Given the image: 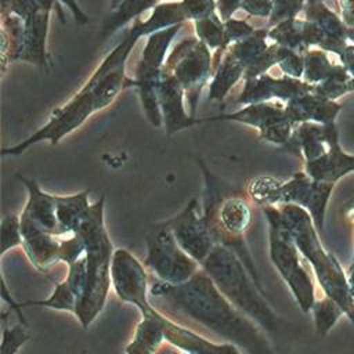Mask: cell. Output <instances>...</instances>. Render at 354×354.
I'll list each match as a JSON object with an SVG mask.
<instances>
[{
    "label": "cell",
    "instance_id": "7402d4cb",
    "mask_svg": "<svg viewBox=\"0 0 354 354\" xmlns=\"http://www.w3.org/2000/svg\"><path fill=\"white\" fill-rule=\"evenodd\" d=\"M124 66L126 64L106 72L100 77L90 76L88 82L79 90V93H91L97 111L104 109L116 98L122 88L130 86L131 79L126 77Z\"/></svg>",
    "mask_w": 354,
    "mask_h": 354
},
{
    "label": "cell",
    "instance_id": "b9f144b4",
    "mask_svg": "<svg viewBox=\"0 0 354 354\" xmlns=\"http://www.w3.org/2000/svg\"><path fill=\"white\" fill-rule=\"evenodd\" d=\"M242 0H218L217 1V10H218V15L221 17L223 21L231 18V15L241 8Z\"/></svg>",
    "mask_w": 354,
    "mask_h": 354
},
{
    "label": "cell",
    "instance_id": "7bdbcfd3",
    "mask_svg": "<svg viewBox=\"0 0 354 354\" xmlns=\"http://www.w3.org/2000/svg\"><path fill=\"white\" fill-rule=\"evenodd\" d=\"M347 279H348V286L351 290V296H354V261L351 263V266L347 270Z\"/></svg>",
    "mask_w": 354,
    "mask_h": 354
},
{
    "label": "cell",
    "instance_id": "74e56055",
    "mask_svg": "<svg viewBox=\"0 0 354 354\" xmlns=\"http://www.w3.org/2000/svg\"><path fill=\"white\" fill-rule=\"evenodd\" d=\"M224 28H225V40L227 46H231L239 40H243L249 37L256 29L248 24L246 21L235 19V18H228L224 21Z\"/></svg>",
    "mask_w": 354,
    "mask_h": 354
},
{
    "label": "cell",
    "instance_id": "3957f363",
    "mask_svg": "<svg viewBox=\"0 0 354 354\" xmlns=\"http://www.w3.org/2000/svg\"><path fill=\"white\" fill-rule=\"evenodd\" d=\"M203 170L205 192H203V217L216 245H223L234 250L246 266L248 271L264 290L260 275L245 242V235L252 225V206L249 199L239 194H227L224 184L198 160Z\"/></svg>",
    "mask_w": 354,
    "mask_h": 354
},
{
    "label": "cell",
    "instance_id": "277c9868",
    "mask_svg": "<svg viewBox=\"0 0 354 354\" xmlns=\"http://www.w3.org/2000/svg\"><path fill=\"white\" fill-rule=\"evenodd\" d=\"M285 225L292 234L301 256L310 263L325 296L333 299L354 324V299L348 286L347 274L337 259L319 241V232L310 213L297 205H279Z\"/></svg>",
    "mask_w": 354,
    "mask_h": 354
},
{
    "label": "cell",
    "instance_id": "ac0fdd59",
    "mask_svg": "<svg viewBox=\"0 0 354 354\" xmlns=\"http://www.w3.org/2000/svg\"><path fill=\"white\" fill-rule=\"evenodd\" d=\"M304 171L317 181L335 184L354 171V155H348L340 148L335 126L330 129L328 151L315 160L304 162Z\"/></svg>",
    "mask_w": 354,
    "mask_h": 354
},
{
    "label": "cell",
    "instance_id": "c3c4849f",
    "mask_svg": "<svg viewBox=\"0 0 354 354\" xmlns=\"http://www.w3.org/2000/svg\"><path fill=\"white\" fill-rule=\"evenodd\" d=\"M353 299H354V296H353Z\"/></svg>",
    "mask_w": 354,
    "mask_h": 354
},
{
    "label": "cell",
    "instance_id": "30bf717a",
    "mask_svg": "<svg viewBox=\"0 0 354 354\" xmlns=\"http://www.w3.org/2000/svg\"><path fill=\"white\" fill-rule=\"evenodd\" d=\"M94 112H97L91 93H76L62 106L57 108L48 122L24 141L1 149L3 156H15L25 152L33 144L48 141L51 145L58 144L65 136L80 127Z\"/></svg>",
    "mask_w": 354,
    "mask_h": 354
},
{
    "label": "cell",
    "instance_id": "e0dca14e",
    "mask_svg": "<svg viewBox=\"0 0 354 354\" xmlns=\"http://www.w3.org/2000/svg\"><path fill=\"white\" fill-rule=\"evenodd\" d=\"M21 231L22 249L35 268L46 272L55 263H59V246L62 236L48 234L22 217Z\"/></svg>",
    "mask_w": 354,
    "mask_h": 354
},
{
    "label": "cell",
    "instance_id": "f6af8a7d",
    "mask_svg": "<svg viewBox=\"0 0 354 354\" xmlns=\"http://www.w3.org/2000/svg\"><path fill=\"white\" fill-rule=\"evenodd\" d=\"M120 3L122 0H111V10H115Z\"/></svg>",
    "mask_w": 354,
    "mask_h": 354
},
{
    "label": "cell",
    "instance_id": "8d00e7d4",
    "mask_svg": "<svg viewBox=\"0 0 354 354\" xmlns=\"http://www.w3.org/2000/svg\"><path fill=\"white\" fill-rule=\"evenodd\" d=\"M187 19L196 21L216 12L217 3L214 0H181Z\"/></svg>",
    "mask_w": 354,
    "mask_h": 354
},
{
    "label": "cell",
    "instance_id": "7a4b0ae2",
    "mask_svg": "<svg viewBox=\"0 0 354 354\" xmlns=\"http://www.w3.org/2000/svg\"><path fill=\"white\" fill-rule=\"evenodd\" d=\"M105 198L93 203L76 234L86 245V288L76 304L75 315L83 328H88L104 310L112 286L111 266L113 245L105 227Z\"/></svg>",
    "mask_w": 354,
    "mask_h": 354
},
{
    "label": "cell",
    "instance_id": "4fadbf2b",
    "mask_svg": "<svg viewBox=\"0 0 354 354\" xmlns=\"http://www.w3.org/2000/svg\"><path fill=\"white\" fill-rule=\"evenodd\" d=\"M115 295L134 307L149 297V282L144 263L126 249H115L111 266Z\"/></svg>",
    "mask_w": 354,
    "mask_h": 354
},
{
    "label": "cell",
    "instance_id": "d6a6232c",
    "mask_svg": "<svg viewBox=\"0 0 354 354\" xmlns=\"http://www.w3.org/2000/svg\"><path fill=\"white\" fill-rule=\"evenodd\" d=\"M25 326H26L25 324H17L14 326H10L7 324L6 314H3L0 354H17L18 353V350L30 339Z\"/></svg>",
    "mask_w": 354,
    "mask_h": 354
},
{
    "label": "cell",
    "instance_id": "52a82bcc",
    "mask_svg": "<svg viewBox=\"0 0 354 354\" xmlns=\"http://www.w3.org/2000/svg\"><path fill=\"white\" fill-rule=\"evenodd\" d=\"M268 224V254L272 266L285 281L303 313H310L315 303V288L311 275L301 263L292 234L285 225L278 206H261Z\"/></svg>",
    "mask_w": 354,
    "mask_h": 354
},
{
    "label": "cell",
    "instance_id": "ab89813d",
    "mask_svg": "<svg viewBox=\"0 0 354 354\" xmlns=\"http://www.w3.org/2000/svg\"><path fill=\"white\" fill-rule=\"evenodd\" d=\"M54 3H55L57 12H58V15H59V18H61L62 21H64V17H62V10H61L59 4H64V6L72 12L75 21H76L79 25H86V24H88L87 15L82 11V8L79 7V4H77L76 0H54Z\"/></svg>",
    "mask_w": 354,
    "mask_h": 354
},
{
    "label": "cell",
    "instance_id": "60d3db41",
    "mask_svg": "<svg viewBox=\"0 0 354 354\" xmlns=\"http://www.w3.org/2000/svg\"><path fill=\"white\" fill-rule=\"evenodd\" d=\"M1 299L17 313V315H18V318H19V321L22 322V324H25L26 325V321H25V318H24V314H22V311H21V308H22V306H21V303H18L12 296H11V293L8 292V289H7V285H6V279H4V274L1 272Z\"/></svg>",
    "mask_w": 354,
    "mask_h": 354
},
{
    "label": "cell",
    "instance_id": "44dd1931",
    "mask_svg": "<svg viewBox=\"0 0 354 354\" xmlns=\"http://www.w3.org/2000/svg\"><path fill=\"white\" fill-rule=\"evenodd\" d=\"M53 7L54 6L41 4V7L29 19L25 21L22 44L18 51L17 59H24L41 68L47 65L48 55L46 51V40L50 12Z\"/></svg>",
    "mask_w": 354,
    "mask_h": 354
},
{
    "label": "cell",
    "instance_id": "9a60e30c",
    "mask_svg": "<svg viewBox=\"0 0 354 354\" xmlns=\"http://www.w3.org/2000/svg\"><path fill=\"white\" fill-rule=\"evenodd\" d=\"M158 97L163 118V126L167 134H173L196 124V119L185 112V91L183 86L176 79V76L165 68L158 82Z\"/></svg>",
    "mask_w": 354,
    "mask_h": 354
},
{
    "label": "cell",
    "instance_id": "f1b7e54d",
    "mask_svg": "<svg viewBox=\"0 0 354 354\" xmlns=\"http://www.w3.org/2000/svg\"><path fill=\"white\" fill-rule=\"evenodd\" d=\"M76 304H77V297L68 285V282L64 279L62 282H58L51 295L47 299L43 300H28L21 303L22 307H46L51 310H59V311H69L73 313L76 311Z\"/></svg>",
    "mask_w": 354,
    "mask_h": 354
},
{
    "label": "cell",
    "instance_id": "4dcf8cb0",
    "mask_svg": "<svg viewBox=\"0 0 354 354\" xmlns=\"http://www.w3.org/2000/svg\"><path fill=\"white\" fill-rule=\"evenodd\" d=\"M311 313L314 315V324L317 335L325 336L344 314L342 307L330 297L325 296L319 300H315Z\"/></svg>",
    "mask_w": 354,
    "mask_h": 354
},
{
    "label": "cell",
    "instance_id": "484cf974",
    "mask_svg": "<svg viewBox=\"0 0 354 354\" xmlns=\"http://www.w3.org/2000/svg\"><path fill=\"white\" fill-rule=\"evenodd\" d=\"M195 33L196 37L203 41L210 50H217L216 53V61L213 64V72L214 68L218 65L221 59V54L225 53L228 48L227 40H225V28L224 21L217 12H213L205 18L194 21Z\"/></svg>",
    "mask_w": 354,
    "mask_h": 354
},
{
    "label": "cell",
    "instance_id": "ba28073f",
    "mask_svg": "<svg viewBox=\"0 0 354 354\" xmlns=\"http://www.w3.org/2000/svg\"><path fill=\"white\" fill-rule=\"evenodd\" d=\"M147 256L144 266L156 279L180 285L189 281L202 267L176 241L171 230L163 223H155L145 232Z\"/></svg>",
    "mask_w": 354,
    "mask_h": 354
},
{
    "label": "cell",
    "instance_id": "d4e9b609",
    "mask_svg": "<svg viewBox=\"0 0 354 354\" xmlns=\"http://www.w3.org/2000/svg\"><path fill=\"white\" fill-rule=\"evenodd\" d=\"M213 73L214 76L210 84L209 98L213 101H223L232 86H235V83L243 77L245 66L225 50L223 59H220Z\"/></svg>",
    "mask_w": 354,
    "mask_h": 354
},
{
    "label": "cell",
    "instance_id": "7c38bea8",
    "mask_svg": "<svg viewBox=\"0 0 354 354\" xmlns=\"http://www.w3.org/2000/svg\"><path fill=\"white\" fill-rule=\"evenodd\" d=\"M198 203L196 198L191 199L178 214L163 220V223L171 230L178 245L202 264L216 246V242L203 214L198 212Z\"/></svg>",
    "mask_w": 354,
    "mask_h": 354
},
{
    "label": "cell",
    "instance_id": "ee69618b",
    "mask_svg": "<svg viewBox=\"0 0 354 354\" xmlns=\"http://www.w3.org/2000/svg\"><path fill=\"white\" fill-rule=\"evenodd\" d=\"M40 4H44V6H54L55 7V3L54 0H39Z\"/></svg>",
    "mask_w": 354,
    "mask_h": 354
},
{
    "label": "cell",
    "instance_id": "d6986e66",
    "mask_svg": "<svg viewBox=\"0 0 354 354\" xmlns=\"http://www.w3.org/2000/svg\"><path fill=\"white\" fill-rule=\"evenodd\" d=\"M181 26L183 24L148 35L145 47L142 48V54L138 61L136 79H134L136 82L158 80L160 77L166 64V58H167L166 55H167L170 43Z\"/></svg>",
    "mask_w": 354,
    "mask_h": 354
},
{
    "label": "cell",
    "instance_id": "8992f818",
    "mask_svg": "<svg viewBox=\"0 0 354 354\" xmlns=\"http://www.w3.org/2000/svg\"><path fill=\"white\" fill-rule=\"evenodd\" d=\"M335 185V183L317 181L306 171H297L286 181L268 176L254 177L248 183L246 192L250 201L259 206L290 203L306 209L318 232H321L324 230L326 206Z\"/></svg>",
    "mask_w": 354,
    "mask_h": 354
},
{
    "label": "cell",
    "instance_id": "ffe728a7",
    "mask_svg": "<svg viewBox=\"0 0 354 354\" xmlns=\"http://www.w3.org/2000/svg\"><path fill=\"white\" fill-rule=\"evenodd\" d=\"M141 313L133 339L126 346V354H155L160 344L166 340L165 330L158 319V308L151 303L149 297L136 306Z\"/></svg>",
    "mask_w": 354,
    "mask_h": 354
},
{
    "label": "cell",
    "instance_id": "2e32d148",
    "mask_svg": "<svg viewBox=\"0 0 354 354\" xmlns=\"http://www.w3.org/2000/svg\"><path fill=\"white\" fill-rule=\"evenodd\" d=\"M18 178L28 191V201L21 213V217L48 234L61 236L57 218L55 195L43 191L36 180L21 176Z\"/></svg>",
    "mask_w": 354,
    "mask_h": 354
},
{
    "label": "cell",
    "instance_id": "603a6c76",
    "mask_svg": "<svg viewBox=\"0 0 354 354\" xmlns=\"http://www.w3.org/2000/svg\"><path fill=\"white\" fill-rule=\"evenodd\" d=\"M55 202L61 236L76 234L83 217L91 206L88 202V191L73 195H55Z\"/></svg>",
    "mask_w": 354,
    "mask_h": 354
},
{
    "label": "cell",
    "instance_id": "f546056e",
    "mask_svg": "<svg viewBox=\"0 0 354 354\" xmlns=\"http://www.w3.org/2000/svg\"><path fill=\"white\" fill-rule=\"evenodd\" d=\"M274 98V79L266 73L245 79V86L238 97V102L243 105L267 102Z\"/></svg>",
    "mask_w": 354,
    "mask_h": 354
},
{
    "label": "cell",
    "instance_id": "1f68e13d",
    "mask_svg": "<svg viewBox=\"0 0 354 354\" xmlns=\"http://www.w3.org/2000/svg\"><path fill=\"white\" fill-rule=\"evenodd\" d=\"M22 246V231H21V216L6 214L0 223V256L17 248Z\"/></svg>",
    "mask_w": 354,
    "mask_h": 354
},
{
    "label": "cell",
    "instance_id": "6da1fadb",
    "mask_svg": "<svg viewBox=\"0 0 354 354\" xmlns=\"http://www.w3.org/2000/svg\"><path fill=\"white\" fill-rule=\"evenodd\" d=\"M151 303L165 314H176L213 332L248 354H275L264 330L241 313L201 268L189 281L149 285Z\"/></svg>",
    "mask_w": 354,
    "mask_h": 354
},
{
    "label": "cell",
    "instance_id": "bcb514c9",
    "mask_svg": "<svg viewBox=\"0 0 354 354\" xmlns=\"http://www.w3.org/2000/svg\"><path fill=\"white\" fill-rule=\"evenodd\" d=\"M174 354H192V353H187V351H177V353H174Z\"/></svg>",
    "mask_w": 354,
    "mask_h": 354
},
{
    "label": "cell",
    "instance_id": "5bb4252c",
    "mask_svg": "<svg viewBox=\"0 0 354 354\" xmlns=\"http://www.w3.org/2000/svg\"><path fill=\"white\" fill-rule=\"evenodd\" d=\"M158 319L165 330V339L176 348L192 354H242L241 348L228 342H213L198 332L185 328L158 310Z\"/></svg>",
    "mask_w": 354,
    "mask_h": 354
},
{
    "label": "cell",
    "instance_id": "cb8c5ba5",
    "mask_svg": "<svg viewBox=\"0 0 354 354\" xmlns=\"http://www.w3.org/2000/svg\"><path fill=\"white\" fill-rule=\"evenodd\" d=\"M184 21H187V15L183 10L181 1H165L158 3L152 8L151 15L145 21L137 18L133 26L138 30V33L142 37L153 32L184 24Z\"/></svg>",
    "mask_w": 354,
    "mask_h": 354
},
{
    "label": "cell",
    "instance_id": "7dc6e473",
    "mask_svg": "<svg viewBox=\"0 0 354 354\" xmlns=\"http://www.w3.org/2000/svg\"><path fill=\"white\" fill-rule=\"evenodd\" d=\"M353 261H354V253H353Z\"/></svg>",
    "mask_w": 354,
    "mask_h": 354
},
{
    "label": "cell",
    "instance_id": "e575fe53",
    "mask_svg": "<svg viewBox=\"0 0 354 354\" xmlns=\"http://www.w3.org/2000/svg\"><path fill=\"white\" fill-rule=\"evenodd\" d=\"M86 277H87V270H86V252H84V254L80 259H77L76 261L68 266V275L65 278V281L76 295L77 300L84 292Z\"/></svg>",
    "mask_w": 354,
    "mask_h": 354
},
{
    "label": "cell",
    "instance_id": "d590c367",
    "mask_svg": "<svg viewBox=\"0 0 354 354\" xmlns=\"http://www.w3.org/2000/svg\"><path fill=\"white\" fill-rule=\"evenodd\" d=\"M40 7L39 0H1V14H15L24 21L29 19Z\"/></svg>",
    "mask_w": 354,
    "mask_h": 354
},
{
    "label": "cell",
    "instance_id": "9c48e42d",
    "mask_svg": "<svg viewBox=\"0 0 354 354\" xmlns=\"http://www.w3.org/2000/svg\"><path fill=\"white\" fill-rule=\"evenodd\" d=\"M165 69L176 76L185 91L194 118L202 87L213 73L210 48L198 37H185L166 58Z\"/></svg>",
    "mask_w": 354,
    "mask_h": 354
},
{
    "label": "cell",
    "instance_id": "5b68a950",
    "mask_svg": "<svg viewBox=\"0 0 354 354\" xmlns=\"http://www.w3.org/2000/svg\"><path fill=\"white\" fill-rule=\"evenodd\" d=\"M201 267L218 290L264 332L274 333L278 329L279 318L266 300L264 290L259 288L234 250L216 245Z\"/></svg>",
    "mask_w": 354,
    "mask_h": 354
},
{
    "label": "cell",
    "instance_id": "4316f807",
    "mask_svg": "<svg viewBox=\"0 0 354 354\" xmlns=\"http://www.w3.org/2000/svg\"><path fill=\"white\" fill-rule=\"evenodd\" d=\"M158 3L159 0H122V3L112 10L113 12L105 19L101 32L102 36L106 37L127 25L130 21H136L144 11L153 8Z\"/></svg>",
    "mask_w": 354,
    "mask_h": 354
},
{
    "label": "cell",
    "instance_id": "836d02e7",
    "mask_svg": "<svg viewBox=\"0 0 354 354\" xmlns=\"http://www.w3.org/2000/svg\"><path fill=\"white\" fill-rule=\"evenodd\" d=\"M86 252V245L79 234L68 235V238H61L59 246V261L68 266L80 259Z\"/></svg>",
    "mask_w": 354,
    "mask_h": 354
},
{
    "label": "cell",
    "instance_id": "8fae6325",
    "mask_svg": "<svg viewBox=\"0 0 354 354\" xmlns=\"http://www.w3.org/2000/svg\"><path fill=\"white\" fill-rule=\"evenodd\" d=\"M217 120H232L256 127L261 140L278 145H286L295 131V123L289 119L285 108L271 101L245 105L242 109L232 113L196 119V124Z\"/></svg>",
    "mask_w": 354,
    "mask_h": 354
},
{
    "label": "cell",
    "instance_id": "f35d334b",
    "mask_svg": "<svg viewBox=\"0 0 354 354\" xmlns=\"http://www.w3.org/2000/svg\"><path fill=\"white\" fill-rule=\"evenodd\" d=\"M274 0H242L241 8L254 17L271 15Z\"/></svg>",
    "mask_w": 354,
    "mask_h": 354
},
{
    "label": "cell",
    "instance_id": "83f0119b",
    "mask_svg": "<svg viewBox=\"0 0 354 354\" xmlns=\"http://www.w3.org/2000/svg\"><path fill=\"white\" fill-rule=\"evenodd\" d=\"M267 37L268 29H256L249 37L228 46L227 51L234 58H236L246 69L257 57H260L268 48L266 43Z\"/></svg>",
    "mask_w": 354,
    "mask_h": 354
}]
</instances>
